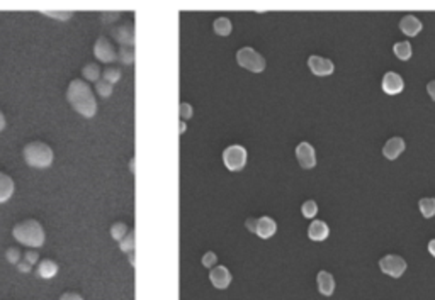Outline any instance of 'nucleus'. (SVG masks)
<instances>
[{
  "instance_id": "7",
  "label": "nucleus",
  "mask_w": 435,
  "mask_h": 300,
  "mask_svg": "<svg viewBox=\"0 0 435 300\" xmlns=\"http://www.w3.org/2000/svg\"><path fill=\"white\" fill-rule=\"evenodd\" d=\"M94 54H95V58L99 61H102V63H113V61H116V58H118V51H116L113 41L109 38H105V36H100V38L95 41Z\"/></svg>"
},
{
  "instance_id": "3",
  "label": "nucleus",
  "mask_w": 435,
  "mask_h": 300,
  "mask_svg": "<svg viewBox=\"0 0 435 300\" xmlns=\"http://www.w3.org/2000/svg\"><path fill=\"white\" fill-rule=\"evenodd\" d=\"M24 160L33 168H48L53 163V149L43 141H33L24 146Z\"/></svg>"
},
{
  "instance_id": "23",
  "label": "nucleus",
  "mask_w": 435,
  "mask_h": 300,
  "mask_svg": "<svg viewBox=\"0 0 435 300\" xmlns=\"http://www.w3.org/2000/svg\"><path fill=\"white\" fill-rule=\"evenodd\" d=\"M418 207H420V212L423 214V217H433L435 216V198L432 197H427V198H422L418 202Z\"/></svg>"
},
{
  "instance_id": "31",
  "label": "nucleus",
  "mask_w": 435,
  "mask_h": 300,
  "mask_svg": "<svg viewBox=\"0 0 435 300\" xmlns=\"http://www.w3.org/2000/svg\"><path fill=\"white\" fill-rule=\"evenodd\" d=\"M6 258H7V261L9 263H12V264H17L19 261H21V249L19 248H9L7 251H6Z\"/></svg>"
},
{
  "instance_id": "38",
  "label": "nucleus",
  "mask_w": 435,
  "mask_h": 300,
  "mask_svg": "<svg viewBox=\"0 0 435 300\" xmlns=\"http://www.w3.org/2000/svg\"><path fill=\"white\" fill-rule=\"evenodd\" d=\"M17 268H19V272H21V273H29V272H31V268H33V264H29L28 261L21 259V261L17 263Z\"/></svg>"
},
{
  "instance_id": "10",
  "label": "nucleus",
  "mask_w": 435,
  "mask_h": 300,
  "mask_svg": "<svg viewBox=\"0 0 435 300\" xmlns=\"http://www.w3.org/2000/svg\"><path fill=\"white\" fill-rule=\"evenodd\" d=\"M308 66H310V70L315 75H318V76L332 75L333 70H335V66H333L332 59L321 58V56H316V54H311L310 58H308Z\"/></svg>"
},
{
  "instance_id": "2",
  "label": "nucleus",
  "mask_w": 435,
  "mask_h": 300,
  "mask_svg": "<svg viewBox=\"0 0 435 300\" xmlns=\"http://www.w3.org/2000/svg\"><path fill=\"white\" fill-rule=\"evenodd\" d=\"M12 232H14L16 241L24 244V246H28L29 249L43 246L44 241H46L44 229L36 219H26V221L16 224Z\"/></svg>"
},
{
  "instance_id": "37",
  "label": "nucleus",
  "mask_w": 435,
  "mask_h": 300,
  "mask_svg": "<svg viewBox=\"0 0 435 300\" xmlns=\"http://www.w3.org/2000/svg\"><path fill=\"white\" fill-rule=\"evenodd\" d=\"M257 221H259V219H255V217H249V219H247L245 226H247V229H249L250 232H255V231H257Z\"/></svg>"
},
{
  "instance_id": "12",
  "label": "nucleus",
  "mask_w": 435,
  "mask_h": 300,
  "mask_svg": "<svg viewBox=\"0 0 435 300\" xmlns=\"http://www.w3.org/2000/svg\"><path fill=\"white\" fill-rule=\"evenodd\" d=\"M404 88L403 78L394 71H388L386 75L383 76V90L386 92L388 95H396Z\"/></svg>"
},
{
  "instance_id": "20",
  "label": "nucleus",
  "mask_w": 435,
  "mask_h": 300,
  "mask_svg": "<svg viewBox=\"0 0 435 300\" xmlns=\"http://www.w3.org/2000/svg\"><path fill=\"white\" fill-rule=\"evenodd\" d=\"M212 29H214V33L218 36H228L231 33V29H233V25H231V20L228 17H218L212 22Z\"/></svg>"
},
{
  "instance_id": "33",
  "label": "nucleus",
  "mask_w": 435,
  "mask_h": 300,
  "mask_svg": "<svg viewBox=\"0 0 435 300\" xmlns=\"http://www.w3.org/2000/svg\"><path fill=\"white\" fill-rule=\"evenodd\" d=\"M22 259L24 261H28L29 264H34V263H38L39 254H38L36 249H28V251L22 254Z\"/></svg>"
},
{
  "instance_id": "19",
  "label": "nucleus",
  "mask_w": 435,
  "mask_h": 300,
  "mask_svg": "<svg viewBox=\"0 0 435 300\" xmlns=\"http://www.w3.org/2000/svg\"><path fill=\"white\" fill-rule=\"evenodd\" d=\"M58 269L60 266L57 261H53V259H43V261L38 263L36 272L41 278H53L58 273Z\"/></svg>"
},
{
  "instance_id": "32",
  "label": "nucleus",
  "mask_w": 435,
  "mask_h": 300,
  "mask_svg": "<svg viewBox=\"0 0 435 300\" xmlns=\"http://www.w3.org/2000/svg\"><path fill=\"white\" fill-rule=\"evenodd\" d=\"M216 261H218V256H216V253H212V251H207L204 256H202V264H204L206 268H209V269L214 268Z\"/></svg>"
},
{
  "instance_id": "28",
  "label": "nucleus",
  "mask_w": 435,
  "mask_h": 300,
  "mask_svg": "<svg viewBox=\"0 0 435 300\" xmlns=\"http://www.w3.org/2000/svg\"><path fill=\"white\" fill-rule=\"evenodd\" d=\"M102 78L107 80L109 83L114 85L116 81H119V78H121V70L116 68V66H107V68L104 70V73H102Z\"/></svg>"
},
{
  "instance_id": "13",
  "label": "nucleus",
  "mask_w": 435,
  "mask_h": 300,
  "mask_svg": "<svg viewBox=\"0 0 435 300\" xmlns=\"http://www.w3.org/2000/svg\"><path fill=\"white\" fill-rule=\"evenodd\" d=\"M276 231H277V224L274 219L269 216L259 217V221H257V231H255L257 236H260L262 239H269L274 236Z\"/></svg>"
},
{
  "instance_id": "5",
  "label": "nucleus",
  "mask_w": 435,
  "mask_h": 300,
  "mask_svg": "<svg viewBox=\"0 0 435 300\" xmlns=\"http://www.w3.org/2000/svg\"><path fill=\"white\" fill-rule=\"evenodd\" d=\"M223 161L230 171H240L247 163V149L240 144L228 146L223 151Z\"/></svg>"
},
{
  "instance_id": "24",
  "label": "nucleus",
  "mask_w": 435,
  "mask_h": 300,
  "mask_svg": "<svg viewBox=\"0 0 435 300\" xmlns=\"http://www.w3.org/2000/svg\"><path fill=\"white\" fill-rule=\"evenodd\" d=\"M118 59L123 65H133L134 63V48H129V46H119Z\"/></svg>"
},
{
  "instance_id": "15",
  "label": "nucleus",
  "mask_w": 435,
  "mask_h": 300,
  "mask_svg": "<svg viewBox=\"0 0 435 300\" xmlns=\"http://www.w3.org/2000/svg\"><path fill=\"white\" fill-rule=\"evenodd\" d=\"M403 151H404V141L398 136L388 139V142L383 147V155L386 156L388 160H396Z\"/></svg>"
},
{
  "instance_id": "14",
  "label": "nucleus",
  "mask_w": 435,
  "mask_h": 300,
  "mask_svg": "<svg viewBox=\"0 0 435 300\" xmlns=\"http://www.w3.org/2000/svg\"><path fill=\"white\" fill-rule=\"evenodd\" d=\"M316 285H318V290H320L321 295H327L330 297L335 290V278H333L332 273H328L327 269H321L316 277Z\"/></svg>"
},
{
  "instance_id": "34",
  "label": "nucleus",
  "mask_w": 435,
  "mask_h": 300,
  "mask_svg": "<svg viewBox=\"0 0 435 300\" xmlns=\"http://www.w3.org/2000/svg\"><path fill=\"white\" fill-rule=\"evenodd\" d=\"M119 19V12H102L100 14V20L104 24H111V22H116Z\"/></svg>"
},
{
  "instance_id": "36",
  "label": "nucleus",
  "mask_w": 435,
  "mask_h": 300,
  "mask_svg": "<svg viewBox=\"0 0 435 300\" xmlns=\"http://www.w3.org/2000/svg\"><path fill=\"white\" fill-rule=\"evenodd\" d=\"M60 300H84L82 295L75 293V292H65L62 297H60Z\"/></svg>"
},
{
  "instance_id": "26",
  "label": "nucleus",
  "mask_w": 435,
  "mask_h": 300,
  "mask_svg": "<svg viewBox=\"0 0 435 300\" xmlns=\"http://www.w3.org/2000/svg\"><path fill=\"white\" fill-rule=\"evenodd\" d=\"M128 232H129V229L124 222H116L111 226V236H113L116 241H121Z\"/></svg>"
},
{
  "instance_id": "21",
  "label": "nucleus",
  "mask_w": 435,
  "mask_h": 300,
  "mask_svg": "<svg viewBox=\"0 0 435 300\" xmlns=\"http://www.w3.org/2000/svg\"><path fill=\"white\" fill-rule=\"evenodd\" d=\"M100 73H102V70H100V66H99L97 63H89V65H85L84 70H82L84 78L89 80V81H95V83H97V81L100 80Z\"/></svg>"
},
{
  "instance_id": "22",
  "label": "nucleus",
  "mask_w": 435,
  "mask_h": 300,
  "mask_svg": "<svg viewBox=\"0 0 435 300\" xmlns=\"http://www.w3.org/2000/svg\"><path fill=\"white\" fill-rule=\"evenodd\" d=\"M393 51H394V54L403 61L412 58V46H410L408 41H399V43L393 46Z\"/></svg>"
},
{
  "instance_id": "11",
  "label": "nucleus",
  "mask_w": 435,
  "mask_h": 300,
  "mask_svg": "<svg viewBox=\"0 0 435 300\" xmlns=\"http://www.w3.org/2000/svg\"><path fill=\"white\" fill-rule=\"evenodd\" d=\"M209 280L216 288L225 290V288H228L231 283V273L226 266H214L209 272Z\"/></svg>"
},
{
  "instance_id": "17",
  "label": "nucleus",
  "mask_w": 435,
  "mask_h": 300,
  "mask_svg": "<svg viewBox=\"0 0 435 300\" xmlns=\"http://www.w3.org/2000/svg\"><path fill=\"white\" fill-rule=\"evenodd\" d=\"M399 29H401L406 36H417L420 31L423 29V25L415 15H404V17L399 20Z\"/></svg>"
},
{
  "instance_id": "9",
  "label": "nucleus",
  "mask_w": 435,
  "mask_h": 300,
  "mask_svg": "<svg viewBox=\"0 0 435 300\" xmlns=\"http://www.w3.org/2000/svg\"><path fill=\"white\" fill-rule=\"evenodd\" d=\"M296 158L300 161V165L306 170L316 166V155H315V147H313L310 142H300L296 147Z\"/></svg>"
},
{
  "instance_id": "16",
  "label": "nucleus",
  "mask_w": 435,
  "mask_h": 300,
  "mask_svg": "<svg viewBox=\"0 0 435 300\" xmlns=\"http://www.w3.org/2000/svg\"><path fill=\"white\" fill-rule=\"evenodd\" d=\"M328 234H330V227L323 221H313L308 227V237L311 241H325Z\"/></svg>"
},
{
  "instance_id": "29",
  "label": "nucleus",
  "mask_w": 435,
  "mask_h": 300,
  "mask_svg": "<svg viewBox=\"0 0 435 300\" xmlns=\"http://www.w3.org/2000/svg\"><path fill=\"white\" fill-rule=\"evenodd\" d=\"M316 212H318V205H316L315 200H306V202L301 205V214H303L305 217H308V219H313V217H315Z\"/></svg>"
},
{
  "instance_id": "18",
  "label": "nucleus",
  "mask_w": 435,
  "mask_h": 300,
  "mask_svg": "<svg viewBox=\"0 0 435 300\" xmlns=\"http://www.w3.org/2000/svg\"><path fill=\"white\" fill-rule=\"evenodd\" d=\"M14 193V180L7 173L0 171V203L7 202Z\"/></svg>"
},
{
  "instance_id": "25",
  "label": "nucleus",
  "mask_w": 435,
  "mask_h": 300,
  "mask_svg": "<svg viewBox=\"0 0 435 300\" xmlns=\"http://www.w3.org/2000/svg\"><path fill=\"white\" fill-rule=\"evenodd\" d=\"M134 241H136L134 229H129V232L119 241V248L123 249L124 253H133L134 251Z\"/></svg>"
},
{
  "instance_id": "41",
  "label": "nucleus",
  "mask_w": 435,
  "mask_h": 300,
  "mask_svg": "<svg viewBox=\"0 0 435 300\" xmlns=\"http://www.w3.org/2000/svg\"><path fill=\"white\" fill-rule=\"evenodd\" d=\"M428 253L435 258V239H432V241L428 243Z\"/></svg>"
},
{
  "instance_id": "39",
  "label": "nucleus",
  "mask_w": 435,
  "mask_h": 300,
  "mask_svg": "<svg viewBox=\"0 0 435 300\" xmlns=\"http://www.w3.org/2000/svg\"><path fill=\"white\" fill-rule=\"evenodd\" d=\"M427 92H428V95L435 100V80H432V81H430V83L427 85Z\"/></svg>"
},
{
  "instance_id": "1",
  "label": "nucleus",
  "mask_w": 435,
  "mask_h": 300,
  "mask_svg": "<svg viewBox=\"0 0 435 300\" xmlns=\"http://www.w3.org/2000/svg\"><path fill=\"white\" fill-rule=\"evenodd\" d=\"M67 99L70 105L84 117H94L97 112V102L90 90L89 83L82 78H75L70 81L67 88Z\"/></svg>"
},
{
  "instance_id": "30",
  "label": "nucleus",
  "mask_w": 435,
  "mask_h": 300,
  "mask_svg": "<svg viewBox=\"0 0 435 300\" xmlns=\"http://www.w3.org/2000/svg\"><path fill=\"white\" fill-rule=\"evenodd\" d=\"M43 14H46L49 17H55V19H62V20H67L73 15L72 10H62V12H60V10H43Z\"/></svg>"
},
{
  "instance_id": "27",
  "label": "nucleus",
  "mask_w": 435,
  "mask_h": 300,
  "mask_svg": "<svg viewBox=\"0 0 435 300\" xmlns=\"http://www.w3.org/2000/svg\"><path fill=\"white\" fill-rule=\"evenodd\" d=\"M95 90H97V94H99L100 97H109L111 94H113L114 85H113V83H109L107 80L100 78V80L97 81V83H95Z\"/></svg>"
},
{
  "instance_id": "6",
  "label": "nucleus",
  "mask_w": 435,
  "mask_h": 300,
  "mask_svg": "<svg viewBox=\"0 0 435 300\" xmlns=\"http://www.w3.org/2000/svg\"><path fill=\"white\" fill-rule=\"evenodd\" d=\"M379 268L383 273H386L388 277L399 278L401 275L406 272V261L398 256V254H386L379 259Z\"/></svg>"
},
{
  "instance_id": "8",
  "label": "nucleus",
  "mask_w": 435,
  "mask_h": 300,
  "mask_svg": "<svg viewBox=\"0 0 435 300\" xmlns=\"http://www.w3.org/2000/svg\"><path fill=\"white\" fill-rule=\"evenodd\" d=\"M111 34L116 39V43H119L121 46H129V48H134V25L133 22H124L118 25V27L111 29Z\"/></svg>"
},
{
  "instance_id": "40",
  "label": "nucleus",
  "mask_w": 435,
  "mask_h": 300,
  "mask_svg": "<svg viewBox=\"0 0 435 300\" xmlns=\"http://www.w3.org/2000/svg\"><path fill=\"white\" fill-rule=\"evenodd\" d=\"M7 126V121H6V115H4V112L0 110V131H4Z\"/></svg>"
},
{
  "instance_id": "4",
  "label": "nucleus",
  "mask_w": 435,
  "mask_h": 300,
  "mask_svg": "<svg viewBox=\"0 0 435 300\" xmlns=\"http://www.w3.org/2000/svg\"><path fill=\"white\" fill-rule=\"evenodd\" d=\"M236 61L240 66H243L249 71H254V73H260L265 70V58L260 53H257L254 48H241L236 53Z\"/></svg>"
},
{
  "instance_id": "35",
  "label": "nucleus",
  "mask_w": 435,
  "mask_h": 300,
  "mask_svg": "<svg viewBox=\"0 0 435 300\" xmlns=\"http://www.w3.org/2000/svg\"><path fill=\"white\" fill-rule=\"evenodd\" d=\"M179 109H180V117H182V119H191V117H192V107H191V104H185V102H182Z\"/></svg>"
}]
</instances>
